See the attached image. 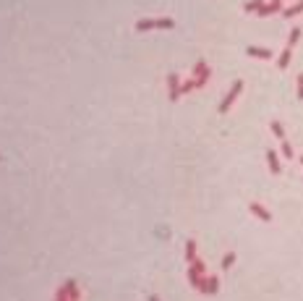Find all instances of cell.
<instances>
[{
    "instance_id": "6da1fadb",
    "label": "cell",
    "mask_w": 303,
    "mask_h": 301,
    "mask_svg": "<svg viewBox=\"0 0 303 301\" xmlns=\"http://www.w3.org/2000/svg\"><path fill=\"white\" fill-rule=\"evenodd\" d=\"M175 19L165 16V19H139L136 21V32H149V29H173Z\"/></svg>"
},
{
    "instance_id": "7a4b0ae2",
    "label": "cell",
    "mask_w": 303,
    "mask_h": 301,
    "mask_svg": "<svg viewBox=\"0 0 303 301\" xmlns=\"http://www.w3.org/2000/svg\"><path fill=\"white\" fill-rule=\"evenodd\" d=\"M204 278H207V270H204V262L201 259H196L194 265H188V283H191L199 293L204 288Z\"/></svg>"
},
{
    "instance_id": "3957f363",
    "label": "cell",
    "mask_w": 303,
    "mask_h": 301,
    "mask_svg": "<svg viewBox=\"0 0 303 301\" xmlns=\"http://www.w3.org/2000/svg\"><path fill=\"white\" fill-rule=\"evenodd\" d=\"M240 92H243V81H233V87H230V92H227L225 97H222V102H219V113H227V110H230L233 108V102H236L238 100V97H240Z\"/></svg>"
},
{
    "instance_id": "277c9868",
    "label": "cell",
    "mask_w": 303,
    "mask_h": 301,
    "mask_svg": "<svg viewBox=\"0 0 303 301\" xmlns=\"http://www.w3.org/2000/svg\"><path fill=\"white\" fill-rule=\"evenodd\" d=\"M209 76H212V69L207 66V60H199V63L191 69V79H196V89H201L204 84H207Z\"/></svg>"
},
{
    "instance_id": "5b68a950",
    "label": "cell",
    "mask_w": 303,
    "mask_h": 301,
    "mask_svg": "<svg viewBox=\"0 0 303 301\" xmlns=\"http://www.w3.org/2000/svg\"><path fill=\"white\" fill-rule=\"evenodd\" d=\"M168 94H170V102H175V100L183 97V84H180V79L175 76V73L168 76Z\"/></svg>"
},
{
    "instance_id": "8992f818",
    "label": "cell",
    "mask_w": 303,
    "mask_h": 301,
    "mask_svg": "<svg viewBox=\"0 0 303 301\" xmlns=\"http://www.w3.org/2000/svg\"><path fill=\"white\" fill-rule=\"evenodd\" d=\"M280 11H285L282 3H280V0H272V3H264L261 8H259V16L267 19V16H275V13H280Z\"/></svg>"
},
{
    "instance_id": "52a82bcc",
    "label": "cell",
    "mask_w": 303,
    "mask_h": 301,
    "mask_svg": "<svg viewBox=\"0 0 303 301\" xmlns=\"http://www.w3.org/2000/svg\"><path fill=\"white\" fill-rule=\"evenodd\" d=\"M248 209H251V215H256V217H259V220H264V223L272 220V212H269L264 205H259V202H251V205H248Z\"/></svg>"
},
{
    "instance_id": "ba28073f",
    "label": "cell",
    "mask_w": 303,
    "mask_h": 301,
    "mask_svg": "<svg viewBox=\"0 0 303 301\" xmlns=\"http://www.w3.org/2000/svg\"><path fill=\"white\" fill-rule=\"evenodd\" d=\"M246 55H251V58H261V60H269L275 52H272L269 47H256V45H248L246 47Z\"/></svg>"
},
{
    "instance_id": "9c48e42d",
    "label": "cell",
    "mask_w": 303,
    "mask_h": 301,
    "mask_svg": "<svg viewBox=\"0 0 303 301\" xmlns=\"http://www.w3.org/2000/svg\"><path fill=\"white\" fill-rule=\"evenodd\" d=\"M267 165H269L272 176H280V173H282V168H280V157H277L275 149H267Z\"/></svg>"
},
{
    "instance_id": "30bf717a",
    "label": "cell",
    "mask_w": 303,
    "mask_h": 301,
    "mask_svg": "<svg viewBox=\"0 0 303 301\" xmlns=\"http://www.w3.org/2000/svg\"><path fill=\"white\" fill-rule=\"evenodd\" d=\"M290 60H293V47H290V45H285V50L280 52V58H277V69L285 71L287 66H290Z\"/></svg>"
},
{
    "instance_id": "8fae6325",
    "label": "cell",
    "mask_w": 303,
    "mask_h": 301,
    "mask_svg": "<svg viewBox=\"0 0 303 301\" xmlns=\"http://www.w3.org/2000/svg\"><path fill=\"white\" fill-rule=\"evenodd\" d=\"M217 291H219V278L217 275H207V278H204L201 293H207V296H209V293H217Z\"/></svg>"
},
{
    "instance_id": "7c38bea8",
    "label": "cell",
    "mask_w": 303,
    "mask_h": 301,
    "mask_svg": "<svg viewBox=\"0 0 303 301\" xmlns=\"http://www.w3.org/2000/svg\"><path fill=\"white\" fill-rule=\"evenodd\" d=\"M196 259H199V257H196V241L191 238V241H186V262H188V265H194Z\"/></svg>"
},
{
    "instance_id": "4fadbf2b",
    "label": "cell",
    "mask_w": 303,
    "mask_h": 301,
    "mask_svg": "<svg viewBox=\"0 0 303 301\" xmlns=\"http://www.w3.org/2000/svg\"><path fill=\"white\" fill-rule=\"evenodd\" d=\"M65 291H68V296H71V301H81V293H79L76 280H65Z\"/></svg>"
},
{
    "instance_id": "5bb4252c",
    "label": "cell",
    "mask_w": 303,
    "mask_h": 301,
    "mask_svg": "<svg viewBox=\"0 0 303 301\" xmlns=\"http://www.w3.org/2000/svg\"><path fill=\"white\" fill-rule=\"evenodd\" d=\"M298 13H303V0H298V3L290 5V8H285L282 16H285V19H293V16H298Z\"/></svg>"
},
{
    "instance_id": "9a60e30c",
    "label": "cell",
    "mask_w": 303,
    "mask_h": 301,
    "mask_svg": "<svg viewBox=\"0 0 303 301\" xmlns=\"http://www.w3.org/2000/svg\"><path fill=\"white\" fill-rule=\"evenodd\" d=\"M269 129H272V134H275V137H277L280 141L285 139V129H282V123H280V120H272V123H269Z\"/></svg>"
},
{
    "instance_id": "2e32d148",
    "label": "cell",
    "mask_w": 303,
    "mask_h": 301,
    "mask_svg": "<svg viewBox=\"0 0 303 301\" xmlns=\"http://www.w3.org/2000/svg\"><path fill=\"white\" fill-rule=\"evenodd\" d=\"M261 5H264V0H248V3L243 5V11H246V13H259Z\"/></svg>"
},
{
    "instance_id": "e0dca14e",
    "label": "cell",
    "mask_w": 303,
    "mask_h": 301,
    "mask_svg": "<svg viewBox=\"0 0 303 301\" xmlns=\"http://www.w3.org/2000/svg\"><path fill=\"white\" fill-rule=\"evenodd\" d=\"M280 149H282V157H287V160H293V147H290V141H287V139H282V141H280Z\"/></svg>"
},
{
    "instance_id": "ac0fdd59",
    "label": "cell",
    "mask_w": 303,
    "mask_h": 301,
    "mask_svg": "<svg viewBox=\"0 0 303 301\" xmlns=\"http://www.w3.org/2000/svg\"><path fill=\"white\" fill-rule=\"evenodd\" d=\"M301 40V26H293L290 29V37H287V45H290V47H295V42Z\"/></svg>"
},
{
    "instance_id": "d6986e66",
    "label": "cell",
    "mask_w": 303,
    "mask_h": 301,
    "mask_svg": "<svg viewBox=\"0 0 303 301\" xmlns=\"http://www.w3.org/2000/svg\"><path fill=\"white\" fill-rule=\"evenodd\" d=\"M233 265H236V254H233V252H227L225 257H222V270H230Z\"/></svg>"
},
{
    "instance_id": "ffe728a7",
    "label": "cell",
    "mask_w": 303,
    "mask_h": 301,
    "mask_svg": "<svg viewBox=\"0 0 303 301\" xmlns=\"http://www.w3.org/2000/svg\"><path fill=\"white\" fill-rule=\"evenodd\" d=\"M55 301H71V296H68L65 285H60V288L55 291Z\"/></svg>"
},
{
    "instance_id": "44dd1931",
    "label": "cell",
    "mask_w": 303,
    "mask_h": 301,
    "mask_svg": "<svg viewBox=\"0 0 303 301\" xmlns=\"http://www.w3.org/2000/svg\"><path fill=\"white\" fill-rule=\"evenodd\" d=\"M194 89H196V79H188V81H183V94L194 92Z\"/></svg>"
},
{
    "instance_id": "7402d4cb",
    "label": "cell",
    "mask_w": 303,
    "mask_h": 301,
    "mask_svg": "<svg viewBox=\"0 0 303 301\" xmlns=\"http://www.w3.org/2000/svg\"><path fill=\"white\" fill-rule=\"evenodd\" d=\"M298 100H303V73L298 76Z\"/></svg>"
},
{
    "instance_id": "603a6c76",
    "label": "cell",
    "mask_w": 303,
    "mask_h": 301,
    "mask_svg": "<svg viewBox=\"0 0 303 301\" xmlns=\"http://www.w3.org/2000/svg\"><path fill=\"white\" fill-rule=\"evenodd\" d=\"M149 301H162L160 296H149Z\"/></svg>"
},
{
    "instance_id": "cb8c5ba5",
    "label": "cell",
    "mask_w": 303,
    "mask_h": 301,
    "mask_svg": "<svg viewBox=\"0 0 303 301\" xmlns=\"http://www.w3.org/2000/svg\"><path fill=\"white\" fill-rule=\"evenodd\" d=\"M301 165H303V155H301Z\"/></svg>"
},
{
    "instance_id": "d4e9b609",
    "label": "cell",
    "mask_w": 303,
    "mask_h": 301,
    "mask_svg": "<svg viewBox=\"0 0 303 301\" xmlns=\"http://www.w3.org/2000/svg\"><path fill=\"white\" fill-rule=\"evenodd\" d=\"M280 3H285V0H280Z\"/></svg>"
}]
</instances>
